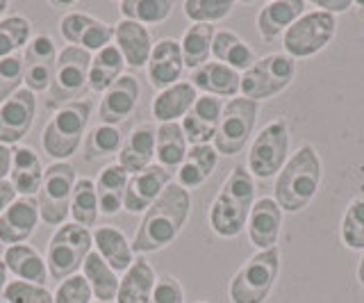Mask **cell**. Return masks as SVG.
I'll return each instance as SVG.
<instances>
[{"label":"cell","mask_w":364,"mask_h":303,"mask_svg":"<svg viewBox=\"0 0 364 303\" xmlns=\"http://www.w3.org/2000/svg\"><path fill=\"white\" fill-rule=\"evenodd\" d=\"M55 303H94V292H91L87 278L82 274H73L60 280L53 292Z\"/></svg>","instance_id":"obj_44"},{"label":"cell","mask_w":364,"mask_h":303,"mask_svg":"<svg viewBox=\"0 0 364 303\" xmlns=\"http://www.w3.org/2000/svg\"><path fill=\"white\" fill-rule=\"evenodd\" d=\"M89 64L91 53L77 46L62 48L57 55V66L46 105L50 110H60L62 105L82 100V94L89 89Z\"/></svg>","instance_id":"obj_10"},{"label":"cell","mask_w":364,"mask_h":303,"mask_svg":"<svg viewBox=\"0 0 364 303\" xmlns=\"http://www.w3.org/2000/svg\"><path fill=\"white\" fill-rule=\"evenodd\" d=\"M296 78V60L284 53H271L255 60L248 71L242 73V89L239 94L248 100H271L282 94Z\"/></svg>","instance_id":"obj_9"},{"label":"cell","mask_w":364,"mask_h":303,"mask_svg":"<svg viewBox=\"0 0 364 303\" xmlns=\"http://www.w3.org/2000/svg\"><path fill=\"white\" fill-rule=\"evenodd\" d=\"M53 7H60V9H64V7H68V3H50Z\"/></svg>","instance_id":"obj_54"},{"label":"cell","mask_w":364,"mask_h":303,"mask_svg":"<svg viewBox=\"0 0 364 303\" xmlns=\"http://www.w3.org/2000/svg\"><path fill=\"white\" fill-rule=\"evenodd\" d=\"M91 100H75L53 112L41 134V149L55 162H68L85 142L91 117Z\"/></svg>","instance_id":"obj_4"},{"label":"cell","mask_w":364,"mask_h":303,"mask_svg":"<svg viewBox=\"0 0 364 303\" xmlns=\"http://www.w3.org/2000/svg\"><path fill=\"white\" fill-rule=\"evenodd\" d=\"M257 112H259V103H255V100H248L244 96L228 100L223 105L219 130H216L212 142L216 153L225 155V158H235V155L242 153L248 146V139L255 132Z\"/></svg>","instance_id":"obj_11"},{"label":"cell","mask_w":364,"mask_h":303,"mask_svg":"<svg viewBox=\"0 0 364 303\" xmlns=\"http://www.w3.org/2000/svg\"><path fill=\"white\" fill-rule=\"evenodd\" d=\"M198 92L193 89V85L189 80H180L176 85H171L162 92H157V96L153 98V117L159 123H173V121H182L187 117V112L191 110V105L196 103Z\"/></svg>","instance_id":"obj_28"},{"label":"cell","mask_w":364,"mask_h":303,"mask_svg":"<svg viewBox=\"0 0 364 303\" xmlns=\"http://www.w3.org/2000/svg\"><path fill=\"white\" fill-rule=\"evenodd\" d=\"M221 115H223V100L216 96L200 94L196 98V103L187 112V117L180 121L187 144L189 146L212 144L216 130H219Z\"/></svg>","instance_id":"obj_17"},{"label":"cell","mask_w":364,"mask_h":303,"mask_svg":"<svg viewBox=\"0 0 364 303\" xmlns=\"http://www.w3.org/2000/svg\"><path fill=\"white\" fill-rule=\"evenodd\" d=\"M128 174L123 171V166L117 162L105 164L98 171L96 178V194H98V206H100V215L112 217L117 212L123 210V201H125V187H128Z\"/></svg>","instance_id":"obj_32"},{"label":"cell","mask_w":364,"mask_h":303,"mask_svg":"<svg viewBox=\"0 0 364 303\" xmlns=\"http://www.w3.org/2000/svg\"><path fill=\"white\" fill-rule=\"evenodd\" d=\"M60 35L68 46H77L94 55L114 41V26L85 12H68L60 21Z\"/></svg>","instance_id":"obj_14"},{"label":"cell","mask_w":364,"mask_h":303,"mask_svg":"<svg viewBox=\"0 0 364 303\" xmlns=\"http://www.w3.org/2000/svg\"><path fill=\"white\" fill-rule=\"evenodd\" d=\"M157 285V274L146 257H134L128 272L119 278V292L114 303H148Z\"/></svg>","instance_id":"obj_30"},{"label":"cell","mask_w":364,"mask_h":303,"mask_svg":"<svg viewBox=\"0 0 364 303\" xmlns=\"http://www.w3.org/2000/svg\"><path fill=\"white\" fill-rule=\"evenodd\" d=\"M141 96V87L139 80L130 73H123L117 83H114L105 94L100 98L98 105V121L105 123V126H117L128 119L136 103H139Z\"/></svg>","instance_id":"obj_18"},{"label":"cell","mask_w":364,"mask_h":303,"mask_svg":"<svg viewBox=\"0 0 364 303\" xmlns=\"http://www.w3.org/2000/svg\"><path fill=\"white\" fill-rule=\"evenodd\" d=\"M91 251H94V238H91L89 228L77 226L73 221L62 223L48 242V253H46L48 276L60 283V280L77 274Z\"/></svg>","instance_id":"obj_6"},{"label":"cell","mask_w":364,"mask_h":303,"mask_svg":"<svg viewBox=\"0 0 364 303\" xmlns=\"http://www.w3.org/2000/svg\"><path fill=\"white\" fill-rule=\"evenodd\" d=\"M216 164H219V153H216L212 144L189 146L185 162L176 171V183L187 192L189 189H198L214 174Z\"/></svg>","instance_id":"obj_31"},{"label":"cell","mask_w":364,"mask_h":303,"mask_svg":"<svg viewBox=\"0 0 364 303\" xmlns=\"http://www.w3.org/2000/svg\"><path fill=\"white\" fill-rule=\"evenodd\" d=\"M123 146V134L117 126H105V123H98V126L89 128L82 142V160L85 162H96V160H105L112 155H119Z\"/></svg>","instance_id":"obj_38"},{"label":"cell","mask_w":364,"mask_h":303,"mask_svg":"<svg viewBox=\"0 0 364 303\" xmlns=\"http://www.w3.org/2000/svg\"><path fill=\"white\" fill-rule=\"evenodd\" d=\"M77 183L75 166L71 162H53L46 166L43 181L37 192V208L39 217L46 226H57L66 223L68 215H71V198H73V187Z\"/></svg>","instance_id":"obj_8"},{"label":"cell","mask_w":364,"mask_h":303,"mask_svg":"<svg viewBox=\"0 0 364 303\" xmlns=\"http://www.w3.org/2000/svg\"><path fill=\"white\" fill-rule=\"evenodd\" d=\"M37 115V96L30 89L18 92L0 105V144L16 146L30 134Z\"/></svg>","instance_id":"obj_15"},{"label":"cell","mask_w":364,"mask_h":303,"mask_svg":"<svg viewBox=\"0 0 364 303\" xmlns=\"http://www.w3.org/2000/svg\"><path fill=\"white\" fill-rule=\"evenodd\" d=\"M57 46L50 35H34L23 51V87L32 94L48 92L57 66Z\"/></svg>","instance_id":"obj_13"},{"label":"cell","mask_w":364,"mask_h":303,"mask_svg":"<svg viewBox=\"0 0 364 303\" xmlns=\"http://www.w3.org/2000/svg\"><path fill=\"white\" fill-rule=\"evenodd\" d=\"M182 71H185V60H182V48L178 39L164 37L153 43L151 58H148L146 64V73L155 89L162 92V89L180 83Z\"/></svg>","instance_id":"obj_20"},{"label":"cell","mask_w":364,"mask_h":303,"mask_svg":"<svg viewBox=\"0 0 364 303\" xmlns=\"http://www.w3.org/2000/svg\"><path fill=\"white\" fill-rule=\"evenodd\" d=\"M155 158V126L153 123H139L123 139V146L117 155V164L123 166L128 176H134L153 164Z\"/></svg>","instance_id":"obj_22"},{"label":"cell","mask_w":364,"mask_h":303,"mask_svg":"<svg viewBox=\"0 0 364 303\" xmlns=\"http://www.w3.org/2000/svg\"><path fill=\"white\" fill-rule=\"evenodd\" d=\"M196 303H210V301H196Z\"/></svg>","instance_id":"obj_56"},{"label":"cell","mask_w":364,"mask_h":303,"mask_svg":"<svg viewBox=\"0 0 364 303\" xmlns=\"http://www.w3.org/2000/svg\"><path fill=\"white\" fill-rule=\"evenodd\" d=\"M212 58L214 62L230 66L237 73L248 71L257 60L253 48L232 30H216L214 41H212Z\"/></svg>","instance_id":"obj_33"},{"label":"cell","mask_w":364,"mask_h":303,"mask_svg":"<svg viewBox=\"0 0 364 303\" xmlns=\"http://www.w3.org/2000/svg\"><path fill=\"white\" fill-rule=\"evenodd\" d=\"M43 164L39 153L32 146H14L11 149V169L9 183L18 196H37L43 181Z\"/></svg>","instance_id":"obj_26"},{"label":"cell","mask_w":364,"mask_h":303,"mask_svg":"<svg viewBox=\"0 0 364 303\" xmlns=\"http://www.w3.org/2000/svg\"><path fill=\"white\" fill-rule=\"evenodd\" d=\"M7 285H9V272H7V267H5V260L0 257V301H3V297H5Z\"/></svg>","instance_id":"obj_51"},{"label":"cell","mask_w":364,"mask_h":303,"mask_svg":"<svg viewBox=\"0 0 364 303\" xmlns=\"http://www.w3.org/2000/svg\"><path fill=\"white\" fill-rule=\"evenodd\" d=\"M125 69V60L119 53V48L114 46V41L109 46L100 48L98 53L91 55L89 64V89L96 94H105L107 89L119 80Z\"/></svg>","instance_id":"obj_35"},{"label":"cell","mask_w":364,"mask_h":303,"mask_svg":"<svg viewBox=\"0 0 364 303\" xmlns=\"http://www.w3.org/2000/svg\"><path fill=\"white\" fill-rule=\"evenodd\" d=\"M114 46L123 55L125 66L141 69V66L148 64V58H151V51H153L151 30L141 23H136V21L121 18L119 23L114 26Z\"/></svg>","instance_id":"obj_23"},{"label":"cell","mask_w":364,"mask_h":303,"mask_svg":"<svg viewBox=\"0 0 364 303\" xmlns=\"http://www.w3.org/2000/svg\"><path fill=\"white\" fill-rule=\"evenodd\" d=\"M94 303H100V301H94Z\"/></svg>","instance_id":"obj_57"},{"label":"cell","mask_w":364,"mask_h":303,"mask_svg":"<svg viewBox=\"0 0 364 303\" xmlns=\"http://www.w3.org/2000/svg\"><path fill=\"white\" fill-rule=\"evenodd\" d=\"M91 238H94V251L114 272L117 274L128 272L130 265L134 262V251H132V242L125 238L123 230L105 223V226H96L91 230Z\"/></svg>","instance_id":"obj_27"},{"label":"cell","mask_w":364,"mask_h":303,"mask_svg":"<svg viewBox=\"0 0 364 303\" xmlns=\"http://www.w3.org/2000/svg\"><path fill=\"white\" fill-rule=\"evenodd\" d=\"M248 240L259 251H267L278 246V238L282 230V210L276 203V198L262 196L253 203V210L248 215Z\"/></svg>","instance_id":"obj_21"},{"label":"cell","mask_w":364,"mask_h":303,"mask_svg":"<svg viewBox=\"0 0 364 303\" xmlns=\"http://www.w3.org/2000/svg\"><path fill=\"white\" fill-rule=\"evenodd\" d=\"M80 274L87 278V283L94 292V301L100 303H114L117 301V292H119V274L102 260V257L91 251L87 255V260L80 269Z\"/></svg>","instance_id":"obj_36"},{"label":"cell","mask_w":364,"mask_h":303,"mask_svg":"<svg viewBox=\"0 0 364 303\" xmlns=\"http://www.w3.org/2000/svg\"><path fill=\"white\" fill-rule=\"evenodd\" d=\"M291 134L284 119H276L262 128L248 146L246 169L253 178L267 181L282 171V166L289 160Z\"/></svg>","instance_id":"obj_7"},{"label":"cell","mask_w":364,"mask_h":303,"mask_svg":"<svg viewBox=\"0 0 364 303\" xmlns=\"http://www.w3.org/2000/svg\"><path fill=\"white\" fill-rule=\"evenodd\" d=\"M16 198H18V194H16V189L11 187L9 178H7V181L0 183V215H3V212H5L11 203H14Z\"/></svg>","instance_id":"obj_49"},{"label":"cell","mask_w":364,"mask_h":303,"mask_svg":"<svg viewBox=\"0 0 364 303\" xmlns=\"http://www.w3.org/2000/svg\"><path fill=\"white\" fill-rule=\"evenodd\" d=\"M5 267L9 276H14V280H26V283H37L46 285L48 280V265H46V257L30 244H14L5 249Z\"/></svg>","instance_id":"obj_29"},{"label":"cell","mask_w":364,"mask_h":303,"mask_svg":"<svg viewBox=\"0 0 364 303\" xmlns=\"http://www.w3.org/2000/svg\"><path fill=\"white\" fill-rule=\"evenodd\" d=\"M182 9H185V16L191 23L214 26L232 14L235 3L232 0H185Z\"/></svg>","instance_id":"obj_43"},{"label":"cell","mask_w":364,"mask_h":303,"mask_svg":"<svg viewBox=\"0 0 364 303\" xmlns=\"http://www.w3.org/2000/svg\"><path fill=\"white\" fill-rule=\"evenodd\" d=\"M7 9H9V3L7 0H0V21L5 18V14H7Z\"/></svg>","instance_id":"obj_53"},{"label":"cell","mask_w":364,"mask_h":303,"mask_svg":"<svg viewBox=\"0 0 364 303\" xmlns=\"http://www.w3.org/2000/svg\"><path fill=\"white\" fill-rule=\"evenodd\" d=\"M189 83L193 85L196 92H203L208 96L216 98H237L239 89H242V73H237L230 66H225L221 62H208L191 71Z\"/></svg>","instance_id":"obj_24"},{"label":"cell","mask_w":364,"mask_h":303,"mask_svg":"<svg viewBox=\"0 0 364 303\" xmlns=\"http://www.w3.org/2000/svg\"><path fill=\"white\" fill-rule=\"evenodd\" d=\"M39 208L37 198L18 196L3 215H0V244L14 246L26 244L39 226Z\"/></svg>","instance_id":"obj_19"},{"label":"cell","mask_w":364,"mask_h":303,"mask_svg":"<svg viewBox=\"0 0 364 303\" xmlns=\"http://www.w3.org/2000/svg\"><path fill=\"white\" fill-rule=\"evenodd\" d=\"M280 272V249L257 251L237 269L228 285L232 303H267Z\"/></svg>","instance_id":"obj_5"},{"label":"cell","mask_w":364,"mask_h":303,"mask_svg":"<svg viewBox=\"0 0 364 303\" xmlns=\"http://www.w3.org/2000/svg\"><path fill=\"white\" fill-rule=\"evenodd\" d=\"M9 169H11V146L0 144V183L9 178Z\"/></svg>","instance_id":"obj_50"},{"label":"cell","mask_w":364,"mask_h":303,"mask_svg":"<svg viewBox=\"0 0 364 303\" xmlns=\"http://www.w3.org/2000/svg\"><path fill=\"white\" fill-rule=\"evenodd\" d=\"M358 283L364 287V251H362V257H360V262H358Z\"/></svg>","instance_id":"obj_52"},{"label":"cell","mask_w":364,"mask_h":303,"mask_svg":"<svg viewBox=\"0 0 364 303\" xmlns=\"http://www.w3.org/2000/svg\"><path fill=\"white\" fill-rule=\"evenodd\" d=\"M314 7L337 16V14H346L348 9L353 7V3H350V0H314Z\"/></svg>","instance_id":"obj_48"},{"label":"cell","mask_w":364,"mask_h":303,"mask_svg":"<svg viewBox=\"0 0 364 303\" xmlns=\"http://www.w3.org/2000/svg\"><path fill=\"white\" fill-rule=\"evenodd\" d=\"M337 32V16L323 12V9H310L282 35L284 55L291 60H307L312 55L328 48Z\"/></svg>","instance_id":"obj_12"},{"label":"cell","mask_w":364,"mask_h":303,"mask_svg":"<svg viewBox=\"0 0 364 303\" xmlns=\"http://www.w3.org/2000/svg\"><path fill=\"white\" fill-rule=\"evenodd\" d=\"M173 7L176 5L171 0H121L119 3L121 16L128 21H136L141 26L164 23L173 12Z\"/></svg>","instance_id":"obj_40"},{"label":"cell","mask_w":364,"mask_h":303,"mask_svg":"<svg viewBox=\"0 0 364 303\" xmlns=\"http://www.w3.org/2000/svg\"><path fill=\"white\" fill-rule=\"evenodd\" d=\"M214 35H216V28L208 23H191L185 30V35L180 39V48H182V60H185L187 69L193 71L210 62Z\"/></svg>","instance_id":"obj_37"},{"label":"cell","mask_w":364,"mask_h":303,"mask_svg":"<svg viewBox=\"0 0 364 303\" xmlns=\"http://www.w3.org/2000/svg\"><path fill=\"white\" fill-rule=\"evenodd\" d=\"M339 238L350 251H364V196L353 198L344 210Z\"/></svg>","instance_id":"obj_42"},{"label":"cell","mask_w":364,"mask_h":303,"mask_svg":"<svg viewBox=\"0 0 364 303\" xmlns=\"http://www.w3.org/2000/svg\"><path fill=\"white\" fill-rule=\"evenodd\" d=\"M353 5H355V7H362V9H364V3H353Z\"/></svg>","instance_id":"obj_55"},{"label":"cell","mask_w":364,"mask_h":303,"mask_svg":"<svg viewBox=\"0 0 364 303\" xmlns=\"http://www.w3.org/2000/svg\"><path fill=\"white\" fill-rule=\"evenodd\" d=\"M3 299L7 303H55L53 292L48 287L26 283V280H9Z\"/></svg>","instance_id":"obj_45"},{"label":"cell","mask_w":364,"mask_h":303,"mask_svg":"<svg viewBox=\"0 0 364 303\" xmlns=\"http://www.w3.org/2000/svg\"><path fill=\"white\" fill-rule=\"evenodd\" d=\"M191 212V194L178 183H171L162 196L144 212L139 228L134 233V253H157L171 246L185 228Z\"/></svg>","instance_id":"obj_1"},{"label":"cell","mask_w":364,"mask_h":303,"mask_svg":"<svg viewBox=\"0 0 364 303\" xmlns=\"http://www.w3.org/2000/svg\"><path fill=\"white\" fill-rule=\"evenodd\" d=\"M23 89V55L0 60V105Z\"/></svg>","instance_id":"obj_46"},{"label":"cell","mask_w":364,"mask_h":303,"mask_svg":"<svg viewBox=\"0 0 364 303\" xmlns=\"http://www.w3.org/2000/svg\"><path fill=\"white\" fill-rule=\"evenodd\" d=\"M148 303H185V287L176 276L162 274L157 276V285Z\"/></svg>","instance_id":"obj_47"},{"label":"cell","mask_w":364,"mask_h":303,"mask_svg":"<svg viewBox=\"0 0 364 303\" xmlns=\"http://www.w3.org/2000/svg\"><path fill=\"white\" fill-rule=\"evenodd\" d=\"M171 183H173V174L159 164H151L148 169L130 176L128 187H125L123 210H128L130 215L146 212L159 196H162V192Z\"/></svg>","instance_id":"obj_16"},{"label":"cell","mask_w":364,"mask_h":303,"mask_svg":"<svg viewBox=\"0 0 364 303\" xmlns=\"http://www.w3.org/2000/svg\"><path fill=\"white\" fill-rule=\"evenodd\" d=\"M32 39V23L30 18L11 14L0 21V60L18 55Z\"/></svg>","instance_id":"obj_41"},{"label":"cell","mask_w":364,"mask_h":303,"mask_svg":"<svg viewBox=\"0 0 364 303\" xmlns=\"http://www.w3.org/2000/svg\"><path fill=\"white\" fill-rule=\"evenodd\" d=\"M305 0H273L257 12V32L264 41H276L287 32L296 18L305 14Z\"/></svg>","instance_id":"obj_25"},{"label":"cell","mask_w":364,"mask_h":303,"mask_svg":"<svg viewBox=\"0 0 364 303\" xmlns=\"http://www.w3.org/2000/svg\"><path fill=\"white\" fill-rule=\"evenodd\" d=\"M255 203V181L244 164L235 166L223 181L219 194L214 196L208 219L214 235L235 240L246 230L248 215Z\"/></svg>","instance_id":"obj_3"},{"label":"cell","mask_w":364,"mask_h":303,"mask_svg":"<svg viewBox=\"0 0 364 303\" xmlns=\"http://www.w3.org/2000/svg\"><path fill=\"white\" fill-rule=\"evenodd\" d=\"M187 151L189 144L178 121L159 123L155 128V158L159 166H164L171 174H173V169L178 171V166L185 162Z\"/></svg>","instance_id":"obj_34"},{"label":"cell","mask_w":364,"mask_h":303,"mask_svg":"<svg viewBox=\"0 0 364 303\" xmlns=\"http://www.w3.org/2000/svg\"><path fill=\"white\" fill-rule=\"evenodd\" d=\"M71 217L77 226L85 228L96 226V221L100 217V206H98L96 183L91 178H77L71 198Z\"/></svg>","instance_id":"obj_39"},{"label":"cell","mask_w":364,"mask_h":303,"mask_svg":"<svg viewBox=\"0 0 364 303\" xmlns=\"http://www.w3.org/2000/svg\"><path fill=\"white\" fill-rule=\"evenodd\" d=\"M323 181V164L321 158L312 144L301 146L299 151L289 155L287 164L276 176V185H273V198L280 206L282 212H303L312 203L318 187Z\"/></svg>","instance_id":"obj_2"}]
</instances>
